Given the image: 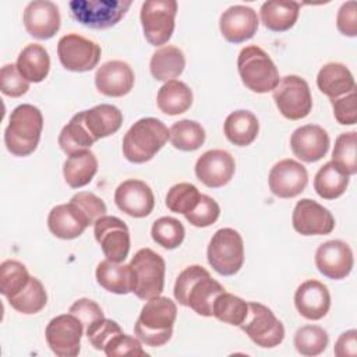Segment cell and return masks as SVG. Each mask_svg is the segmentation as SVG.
<instances>
[{"mask_svg": "<svg viewBox=\"0 0 357 357\" xmlns=\"http://www.w3.org/2000/svg\"><path fill=\"white\" fill-rule=\"evenodd\" d=\"M222 291H225V287L201 265L184 268L178 273L173 289L178 304L190 307L202 317H212L213 301Z\"/></svg>", "mask_w": 357, "mask_h": 357, "instance_id": "1", "label": "cell"}, {"mask_svg": "<svg viewBox=\"0 0 357 357\" xmlns=\"http://www.w3.org/2000/svg\"><path fill=\"white\" fill-rule=\"evenodd\" d=\"M177 318V305L165 296L146 300L134 325L137 337L151 347L166 344L173 335V325Z\"/></svg>", "mask_w": 357, "mask_h": 357, "instance_id": "2", "label": "cell"}, {"mask_svg": "<svg viewBox=\"0 0 357 357\" xmlns=\"http://www.w3.org/2000/svg\"><path fill=\"white\" fill-rule=\"evenodd\" d=\"M43 130L42 112L29 103L18 105L13 109L8 126L4 130V144L14 156L31 155L40 139Z\"/></svg>", "mask_w": 357, "mask_h": 357, "instance_id": "3", "label": "cell"}, {"mask_svg": "<svg viewBox=\"0 0 357 357\" xmlns=\"http://www.w3.org/2000/svg\"><path fill=\"white\" fill-rule=\"evenodd\" d=\"M169 128L155 117L137 120L123 138V155L131 163L151 160L167 142Z\"/></svg>", "mask_w": 357, "mask_h": 357, "instance_id": "4", "label": "cell"}, {"mask_svg": "<svg viewBox=\"0 0 357 357\" xmlns=\"http://www.w3.org/2000/svg\"><path fill=\"white\" fill-rule=\"evenodd\" d=\"M237 70L245 88L255 93L271 92L280 81L278 67L271 56L255 45L245 46L240 50Z\"/></svg>", "mask_w": 357, "mask_h": 357, "instance_id": "5", "label": "cell"}, {"mask_svg": "<svg viewBox=\"0 0 357 357\" xmlns=\"http://www.w3.org/2000/svg\"><path fill=\"white\" fill-rule=\"evenodd\" d=\"M206 258L219 275H236L244 264V241L241 234L231 227L216 230L208 244Z\"/></svg>", "mask_w": 357, "mask_h": 357, "instance_id": "6", "label": "cell"}, {"mask_svg": "<svg viewBox=\"0 0 357 357\" xmlns=\"http://www.w3.org/2000/svg\"><path fill=\"white\" fill-rule=\"evenodd\" d=\"M131 7V0H71V17L84 26L107 29L123 20Z\"/></svg>", "mask_w": 357, "mask_h": 357, "instance_id": "7", "label": "cell"}, {"mask_svg": "<svg viewBox=\"0 0 357 357\" xmlns=\"http://www.w3.org/2000/svg\"><path fill=\"white\" fill-rule=\"evenodd\" d=\"M135 273L134 294L141 300L160 296L165 286V259L151 248L138 250L130 262Z\"/></svg>", "mask_w": 357, "mask_h": 357, "instance_id": "8", "label": "cell"}, {"mask_svg": "<svg viewBox=\"0 0 357 357\" xmlns=\"http://www.w3.org/2000/svg\"><path fill=\"white\" fill-rule=\"evenodd\" d=\"M241 331L259 347L272 349L284 339V326L271 308L261 303H248V312L240 325Z\"/></svg>", "mask_w": 357, "mask_h": 357, "instance_id": "9", "label": "cell"}, {"mask_svg": "<svg viewBox=\"0 0 357 357\" xmlns=\"http://www.w3.org/2000/svg\"><path fill=\"white\" fill-rule=\"evenodd\" d=\"M177 1L148 0L141 6V25L145 39L152 46H162L169 42L174 31Z\"/></svg>", "mask_w": 357, "mask_h": 357, "instance_id": "10", "label": "cell"}, {"mask_svg": "<svg viewBox=\"0 0 357 357\" xmlns=\"http://www.w3.org/2000/svg\"><path fill=\"white\" fill-rule=\"evenodd\" d=\"M273 100L280 114L289 120H301L312 109V98L307 81L294 74L280 78L273 89Z\"/></svg>", "mask_w": 357, "mask_h": 357, "instance_id": "11", "label": "cell"}, {"mask_svg": "<svg viewBox=\"0 0 357 357\" xmlns=\"http://www.w3.org/2000/svg\"><path fill=\"white\" fill-rule=\"evenodd\" d=\"M100 46L78 33H67L57 42V56L61 66L74 73H85L95 68L100 60Z\"/></svg>", "mask_w": 357, "mask_h": 357, "instance_id": "12", "label": "cell"}, {"mask_svg": "<svg viewBox=\"0 0 357 357\" xmlns=\"http://www.w3.org/2000/svg\"><path fill=\"white\" fill-rule=\"evenodd\" d=\"M84 324L71 312L52 318L45 329L50 350L59 357H75L81 350Z\"/></svg>", "mask_w": 357, "mask_h": 357, "instance_id": "13", "label": "cell"}, {"mask_svg": "<svg viewBox=\"0 0 357 357\" xmlns=\"http://www.w3.org/2000/svg\"><path fill=\"white\" fill-rule=\"evenodd\" d=\"M93 234L106 259L120 264L128 257L130 230L117 216H100L93 223Z\"/></svg>", "mask_w": 357, "mask_h": 357, "instance_id": "14", "label": "cell"}, {"mask_svg": "<svg viewBox=\"0 0 357 357\" xmlns=\"http://www.w3.org/2000/svg\"><path fill=\"white\" fill-rule=\"evenodd\" d=\"M293 229L303 236H324L335 229V218L324 205L314 199L297 201L291 215Z\"/></svg>", "mask_w": 357, "mask_h": 357, "instance_id": "15", "label": "cell"}, {"mask_svg": "<svg viewBox=\"0 0 357 357\" xmlns=\"http://www.w3.org/2000/svg\"><path fill=\"white\" fill-rule=\"evenodd\" d=\"M308 183L307 169L294 159L275 163L268 176L269 190L279 198H294L301 194Z\"/></svg>", "mask_w": 357, "mask_h": 357, "instance_id": "16", "label": "cell"}, {"mask_svg": "<svg viewBox=\"0 0 357 357\" xmlns=\"http://www.w3.org/2000/svg\"><path fill=\"white\" fill-rule=\"evenodd\" d=\"M315 265L328 279H344L350 275L354 265L353 251L350 245L342 240L325 241L315 251Z\"/></svg>", "mask_w": 357, "mask_h": 357, "instance_id": "17", "label": "cell"}, {"mask_svg": "<svg viewBox=\"0 0 357 357\" xmlns=\"http://www.w3.org/2000/svg\"><path fill=\"white\" fill-rule=\"evenodd\" d=\"M89 225H93V222L73 199H70L67 204L53 206L47 216L49 230L53 236L61 240H73L79 237Z\"/></svg>", "mask_w": 357, "mask_h": 357, "instance_id": "18", "label": "cell"}, {"mask_svg": "<svg viewBox=\"0 0 357 357\" xmlns=\"http://www.w3.org/2000/svg\"><path fill=\"white\" fill-rule=\"evenodd\" d=\"M236 170L234 158L223 149H211L204 152L195 163L197 178L209 188L226 185Z\"/></svg>", "mask_w": 357, "mask_h": 357, "instance_id": "19", "label": "cell"}, {"mask_svg": "<svg viewBox=\"0 0 357 357\" xmlns=\"http://www.w3.org/2000/svg\"><path fill=\"white\" fill-rule=\"evenodd\" d=\"M117 208L131 218H145L155 206L152 188L142 180L130 178L119 184L114 191Z\"/></svg>", "mask_w": 357, "mask_h": 357, "instance_id": "20", "label": "cell"}, {"mask_svg": "<svg viewBox=\"0 0 357 357\" xmlns=\"http://www.w3.org/2000/svg\"><path fill=\"white\" fill-rule=\"evenodd\" d=\"M22 21L31 36L46 40L59 32L61 18L59 7L53 1L33 0L25 7Z\"/></svg>", "mask_w": 357, "mask_h": 357, "instance_id": "21", "label": "cell"}, {"mask_svg": "<svg viewBox=\"0 0 357 357\" xmlns=\"http://www.w3.org/2000/svg\"><path fill=\"white\" fill-rule=\"evenodd\" d=\"M259 21L254 8L248 6H231L222 13L219 28L223 38L230 43H243L251 39L258 29Z\"/></svg>", "mask_w": 357, "mask_h": 357, "instance_id": "22", "label": "cell"}, {"mask_svg": "<svg viewBox=\"0 0 357 357\" xmlns=\"http://www.w3.org/2000/svg\"><path fill=\"white\" fill-rule=\"evenodd\" d=\"M328 132L317 124H305L296 128L290 137V148L294 156L307 163L322 159L329 149Z\"/></svg>", "mask_w": 357, "mask_h": 357, "instance_id": "23", "label": "cell"}, {"mask_svg": "<svg viewBox=\"0 0 357 357\" xmlns=\"http://www.w3.org/2000/svg\"><path fill=\"white\" fill-rule=\"evenodd\" d=\"M134 71L128 63L121 60H110L103 63L95 74L96 89L110 98H120L134 86Z\"/></svg>", "mask_w": 357, "mask_h": 357, "instance_id": "24", "label": "cell"}, {"mask_svg": "<svg viewBox=\"0 0 357 357\" xmlns=\"http://www.w3.org/2000/svg\"><path fill=\"white\" fill-rule=\"evenodd\" d=\"M294 305L301 317L310 321L324 318L331 308L328 287L315 279L303 282L294 293Z\"/></svg>", "mask_w": 357, "mask_h": 357, "instance_id": "25", "label": "cell"}, {"mask_svg": "<svg viewBox=\"0 0 357 357\" xmlns=\"http://www.w3.org/2000/svg\"><path fill=\"white\" fill-rule=\"evenodd\" d=\"M96 282L114 294H128L135 290V273L131 265L103 259L96 266Z\"/></svg>", "mask_w": 357, "mask_h": 357, "instance_id": "26", "label": "cell"}, {"mask_svg": "<svg viewBox=\"0 0 357 357\" xmlns=\"http://www.w3.org/2000/svg\"><path fill=\"white\" fill-rule=\"evenodd\" d=\"M317 86L329 99H335L356 89V81L344 64L326 63L318 71Z\"/></svg>", "mask_w": 357, "mask_h": 357, "instance_id": "27", "label": "cell"}, {"mask_svg": "<svg viewBox=\"0 0 357 357\" xmlns=\"http://www.w3.org/2000/svg\"><path fill=\"white\" fill-rule=\"evenodd\" d=\"M84 121L91 135L98 141L119 131L123 124V113L113 105L100 103L84 110Z\"/></svg>", "mask_w": 357, "mask_h": 357, "instance_id": "28", "label": "cell"}, {"mask_svg": "<svg viewBox=\"0 0 357 357\" xmlns=\"http://www.w3.org/2000/svg\"><path fill=\"white\" fill-rule=\"evenodd\" d=\"M298 13L300 3L284 0L265 1L259 10L262 24L273 32H284L293 28L298 18Z\"/></svg>", "mask_w": 357, "mask_h": 357, "instance_id": "29", "label": "cell"}, {"mask_svg": "<svg viewBox=\"0 0 357 357\" xmlns=\"http://www.w3.org/2000/svg\"><path fill=\"white\" fill-rule=\"evenodd\" d=\"M223 131L233 145L247 146L255 141L259 131V123L252 112L234 110L226 117Z\"/></svg>", "mask_w": 357, "mask_h": 357, "instance_id": "30", "label": "cell"}, {"mask_svg": "<svg viewBox=\"0 0 357 357\" xmlns=\"http://www.w3.org/2000/svg\"><path fill=\"white\" fill-rule=\"evenodd\" d=\"M15 66L28 82H42L49 74L50 57L42 45L29 43L20 52Z\"/></svg>", "mask_w": 357, "mask_h": 357, "instance_id": "31", "label": "cell"}, {"mask_svg": "<svg viewBox=\"0 0 357 357\" xmlns=\"http://www.w3.org/2000/svg\"><path fill=\"white\" fill-rule=\"evenodd\" d=\"M185 67V57L181 49L173 45L159 47L151 57L149 70L156 81H170L181 75Z\"/></svg>", "mask_w": 357, "mask_h": 357, "instance_id": "32", "label": "cell"}, {"mask_svg": "<svg viewBox=\"0 0 357 357\" xmlns=\"http://www.w3.org/2000/svg\"><path fill=\"white\" fill-rule=\"evenodd\" d=\"M156 102L162 113L167 116H177L191 107L192 91L185 82L170 79L159 88Z\"/></svg>", "mask_w": 357, "mask_h": 357, "instance_id": "33", "label": "cell"}, {"mask_svg": "<svg viewBox=\"0 0 357 357\" xmlns=\"http://www.w3.org/2000/svg\"><path fill=\"white\" fill-rule=\"evenodd\" d=\"M96 172L98 159L89 149L70 155L63 166L64 180L71 188H81L89 184Z\"/></svg>", "mask_w": 357, "mask_h": 357, "instance_id": "34", "label": "cell"}, {"mask_svg": "<svg viewBox=\"0 0 357 357\" xmlns=\"http://www.w3.org/2000/svg\"><path fill=\"white\" fill-rule=\"evenodd\" d=\"M95 142L96 139L91 135L85 126L84 110L74 114L59 134V145L68 156L79 151L89 149Z\"/></svg>", "mask_w": 357, "mask_h": 357, "instance_id": "35", "label": "cell"}, {"mask_svg": "<svg viewBox=\"0 0 357 357\" xmlns=\"http://www.w3.org/2000/svg\"><path fill=\"white\" fill-rule=\"evenodd\" d=\"M206 134L204 127L190 119H183L176 121L169 128V141L170 144L183 152H192L201 148L205 142Z\"/></svg>", "mask_w": 357, "mask_h": 357, "instance_id": "36", "label": "cell"}, {"mask_svg": "<svg viewBox=\"0 0 357 357\" xmlns=\"http://www.w3.org/2000/svg\"><path fill=\"white\" fill-rule=\"evenodd\" d=\"M349 185V176L340 172L332 162L319 167L314 177V190L324 199H335L343 195Z\"/></svg>", "mask_w": 357, "mask_h": 357, "instance_id": "37", "label": "cell"}, {"mask_svg": "<svg viewBox=\"0 0 357 357\" xmlns=\"http://www.w3.org/2000/svg\"><path fill=\"white\" fill-rule=\"evenodd\" d=\"M47 303V293L45 286L38 278L31 276L28 284L17 293L14 297L8 298V304L21 314H36L45 308Z\"/></svg>", "mask_w": 357, "mask_h": 357, "instance_id": "38", "label": "cell"}, {"mask_svg": "<svg viewBox=\"0 0 357 357\" xmlns=\"http://www.w3.org/2000/svg\"><path fill=\"white\" fill-rule=\"evenodd\" d=\"M247 312L248 303L244 301L241 297L227 291H222L220 294H218L212 305V317L234 326L241 325V322L245 319Z\"/></svg>", "mask_w": 357, "mask_h": 357, "instance_id": "39", "label": "cell"}, {"mask_svg": "<svg viewBox=\"0 0 357 357\" xmlns=\"http://www.w3.org/2000/svg\"><path fill=\"white\" fill-rule=\"evenodd\" d=\"M357 132L349 131L342 132L336 141L332 151V163L344 174L353 176L357 173Z\"/></svg>", "mask_w": 357, "mask_h": 357, "instance_id": "40", "label": "cell"}, {"mask_svg": "<svg viewBox=\"0 0 357 357\" xmlns=\"http://www.w3.org/2000/svg\"><path fill=\"white\" fill-rule=\"evenodd\" d=\"M31 276L24 264L7 259L0 265V293L8 300L20 293L29 282Z\"/></svg>", "mask_w": 357, "mask_h": 357, "instance_id": "41", "label": "cell"}, {"mask_svg": "<svg viewBox=\"0 0 357 357\" xmlns=\"http://www.w3.org/2000/svg\"><path fill=\"white\" fill-rule=\"evenodd\" d=\"M328 342L326 331L318 325H304L294 333V347L301 356L314 357L324 353Z\"/></svg>", "mask_w": 357, "mask_h": 357, "instance_id": "42", "label": "cell"}, {"mask_svg": "<svg viewBox=\"0 0 357 357\" xmlns=\"http://www.w3.org/2000/svg\"><path fill=\"white\" fill-rule=\"evenodd\" d=\"M151 236L158 245L166 250H174L183 243L185 229L178 219L172 216H162L153 222Z\"/></svg>", "mask_w": 357, "mask_h": 357, "instance_id": "43", "label": "cell"}, {"mask_svg": "<svg viewBox=\"0 0 357 357\" xmlns=\"http://www.w3.org/2000/svg\"><path fill=\"white\" fill-rule=\"evenodd\" d=\"M201 192L191 183H178L170 187L166 194L165 204L167 209L176 213H188L191 212L199 202Z\"/></svg>", "mask_w": 357, "mask_h": 357, "instance_id": "44", "label": "cell"}, {"mask_svg": "<svg viewBox=\"0 0 357 357\" xmlns=\"http://www.w3.org/2000/svg\"><path fill=\"white\" fill-rule=\"evenodd\" d=\"M120 333H123V329L120 328V325L116 321L105 317L93 321L91 325L85 328V335L89 343L96 350H103L106 344Z\"/></svg>", "mask_w": 357, "mask_h": 357, "instance_id": "45", "label": "cell"}, {"mask_svg": "<svg viewBox=\"0 0 357 357\" xmlns=\"http://www.w3.org/2000/svg\"><path fill=\"white\" fill-rule=\"evenodd\" d=\"M219 215H220L219 204L212 197L201 194L198 205L184 216L187 222L195 227H208L218 220Z\"/></svg>", "mask_w": 357, "mask_h": 357, "instance_id": "46", "label": "cell"}, {"mask_svg": "<svg viewBox=\"0 0 357 357\" xmlns=\"http://www.w3.org/2000/svg\"><path fill=\"white\" fill-rule=\"evenodd\" d=\"M1 93L10 98H20L29 89V82L20 74L15 64H4L0 71Z\"/></svg>", "mask_w": 357, "mask_h": 357, "instance_id": "47", "label": "cell"}, {"mask_svg": "<svg viewBox=\"0 0 357 357\" xmlns=\"http://www.w3.org/2000/svg\"><path fill=\"white\" fill-rule=\"evenodd\" d=\"M107 357H121V356H148L141 346V340L126 335L124 332L114 336L103 349Z\"/></svg>", "mask_w": 357, "mask_h": 357, "instance_id": "48", "label": "cell"}, {"mask_svg": "<svg viewBox=\"0 0 357 357\" xmlns=\"http://www.w3.org/2000/svg\"><path fill=\"white\" fill-rule=\"evenodd\" d=\"M331 105L333 109V116L336 121L342 126H354L357 121V110H356V89L331 99Z\"/></svg>", "mask_w": 357, "mask_h": 357, "instance_id": "49", "label": "cell"}, {"mask_svg": "<svg viewBox=\"0 0 357 357\" xmlns=\"http://www.w3.org/2000/svg\"><path fill=\"white\" fill-rule=\"evenodd\" d=\"M68 312L75 315L84 324V328L91 325L93 321L105 317L100 305L96 301H93L91 298H85V297L74 301L71 304Z\"/></svg>", "mask_w": 357, "mask_h": 357, "instance_id": "50", "label": "cell"}, {"mask_svg": "<svg viewBox=\"0 0 357 357\" xmlns=\"http://www.w3.org/2000/svg\"><path fill=\"white\" fill-rule=\"evenodd\" d=\"M336 26L344 36L354 38L357 35V3L346 1L340 6L336 15Z\"/></svg>", "mask_w": 357, "mask_h": 357, "instance_id": "51", "label": "cell"}, {"mask_svg": "<svg viewBox=\"0 0 357 357\" xmlns=\"http://www.w3.org/2000/svg\"><path fill=\"white\" fill-rule=\"evenodd\" d=\"M73 201H75L84 211L85 213L89 216V219L95 223L100 216L106 215L107 212V208H106V204L99 198L96 197L95 194L92 192H88V191H79L77 194H74L71 197Z\"/></svg>", "mask_w": 357, "mask_h": 357, "instance_id": "52", "label": "cell"}, {"mask_svg": "<svg viewBox=\"0 0 357 357\" xmlns=\"http://www.w3.org/2000/svg\"><path fill=\"white\" fill-rule=\"evenodd\" d=\"M333 353L337 357H356L357 356V331L349 329L343 332L335 343Z\"/></svg>", "mask_w": 357, "mask_h": 357, "instance_id": "53", "label": "cell"}]
</instances>
